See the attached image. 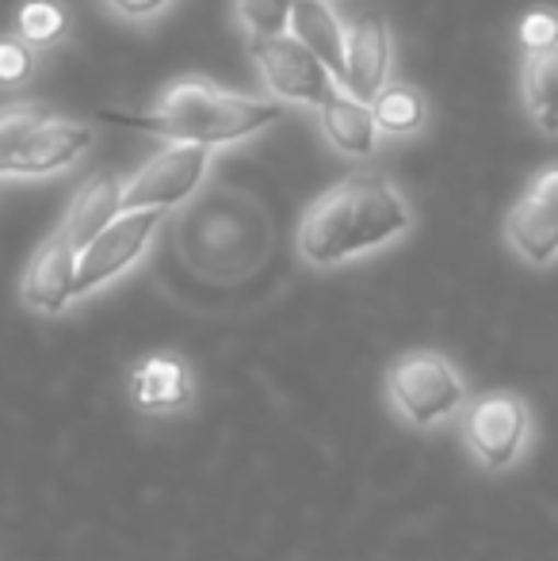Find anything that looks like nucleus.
I'll list each match as a JSON object with an SVG mask.
<instances>
[{
  "label": "nucleus",
  "instance_id": "5701e85b",
  "mask_svg": "<svg viewBox=\"0 0 558 561\" xmlns=\"http://www.w3.org/2000/svg\"><path fill=\"white\" fill-rule=\"evenodd\" d=\"M528 195H532V199L544 203V207L558 210V164H547V169L536 172V180H532Z\"/></svg>",
  "mask_w": 558,
  "mask_h": 561
},
{
  "label": "nucleus",
  "instance_id": "6ab92c4d",
  "mask_svg": "<svg viewBox=\"0 0 558 561\" xmlns=\"http://www.w3.org/2000/svg\"><path fill=\"white\" fill-rule=\"evenodd\" d=\"M298 0H238L241 27L249 31V38H276L287 35L291 15H295Z\"/></svg>",
  "mask_w": 558,
  "mask_h": 561
},
{
  "label": "nucleus",
  "instance_id": "f257e3e1",
  "mask_svg": "<svg viewBox=\"0 0 558 561\" xmlns=\"http://www.w3.org/2000/svg\"><path fill=\"white\" fill-rule=\"evenodd\" d=\"M413 226L406 195L387 176H349L314 199L298 226V256L310 267H341L387 249Z\"/></svg>",
  "mask_w": 558,
  "mask_h": 561
},
{
  "label": "nucleus",
  "instance_id": "412c9836",
  "mask_svg": "<svg viewBox=\"0 0 558 561\" xmlns=\"http://www.w3.org/2000/svg\"><path fill=\"white\" fill-rule=\"evenodd\" d=\"M35 73V46H27L20 35L0 38V84H23Z\"/></svg>",
  "mask_w": 558,
  "mask_h": 561
},
{
  "label": "nucleus",
  "instance_id": "393cba45",
  "mask_svg": "<svg viewBox=\"0 0 558 561\" xmlns=\"http://www.w3.org/2000/svg\"><path fill=\"white\" fill-rule=\"evenodd\" d=\"M536 126H539V130H547V134H558V104L551 107V115H547L544 123H536Z\"/></svg>",
  "mask_w": 558,
  "mask_h": 561
},
{
  "label": "nucleus",
  "instance_id": "f8f14e48",
  "mask_svg": "<svg viewBox=\"0 0 558 561\" xmlns=\"http://www.w3.org/2000/svg\"><path fill=\"white\" fill-rule=\"evenodd\" d=\"M123 187L127 184H123V176H115V172H100V176H92L89 184L73 195V203H69L66 218H61V226H58V233L66 237L77 252H81L84 244L96 241V237L123 215Z\"/></svg>",
  "mask_w": 558,
  "mask_h": 561
},
{
  "label": "nucleus",
  "instance_id": "423d86ee",
  "mask_svg": "<svg viewBox=\"0 0 558 561\" xmlns=\"http://www.w3.org/2000/svg\"><path fill=\"white\" fill-rule=\"evenodd\" d=\"M210 149L203 146H169L146 161L123 187V215H138V210H172L187 203L200 192L203 176H207Z\"/></svg>",
  "mask_w": 558,
  "mask_h": 561
},
{
  "label": "nucleus",
  "instance_id": "4be33fe9",
  "mask_svg": "<svg viewBox=\"0 0 558 561\" xmlns=\"http://www.w3.org/2000/svg\"><path fill=\"white\" fill-rule=\"evenodd\" d=\"M521 46L528 54H544L558 46V12H547V8H536L521 20Z\"/></svg>",
  "mask_w": 558,
  "mask_h": 561
},
{
  "label": "nucleus",
  "instance_id": "39448f33",
  "mask_svg": "<svg viewBox=\"0 0 558 561\" xmlns=\"http://www.w3.org/2000/svg\"><path fill=\"white\" fill-rule=\"evenodd\" d=\"M164 210H138L119 215L96 241H89L77 256V298H89L127 275L153 244V233L161 226Z\"/></svg>",
  "mask_w": 558,
  "mask_h": 561
},
{
  "label": "nucleus",
  "instance_id": "a211bd4d",
  "mask_svg": "<svg viewBox=\"0 0 558 561\" xmlns=\"http://www.w3.org/2000/svg\"><path fill=\"white\" fill-rule=\"evenodd\" d=\"M15 31L27 46H50L66 31V12L58 0H27L15 15Z\"/></svg>",
  "mask_w": 558,
  "mask_h": 561
},
{
  "label": "nucleus",
  "instance_id": "9b49d317",
  "mask_svg": "<svg viewBox=\"0 0 558 561\" xmlns=\"http://www.w3.org/2000/svg\"><path fill=\"white\" fill-rule=\"evenodd\" d=\"M92 146V130L81 123L50 118L31 138H23L8 157H0V176H50L84 157Z\"/></svg>",
  "mask_w": 558,
  "mask_h": 561
},
{
  "label": "nucleus",
  "instance_id": "b1692460",
  "mask_svg": "<svg viewBox=\"0 0 558 561\" xmlns=\"http://www.w3.org/2000/svg\"><path fill=\"white\" fill-rule=\"evenodd\" d=\"M104 8H112L123 20H149L161 8H169V0H104Z\"/></svg>",
  "mask_w": 558,
  "mask_h": 561
},
{
  "label": "nucleus",
  "instance_id": "dca6fc26",
  "mask_svg": "<svg viewBox=\"0 0 558 561\" xmlns=\"http://www.w3.org/2000/svg\"><path fill=\"white\" fill-rule=\"evenodd\" d=\"M372 118L383 134H395V138H406V134H418L429 118V104L413 84L402 81H387V89L372 100Z\"/></svg>",
  "mask_w": 558,
  "mask_h": 561
},
{
  "label": "nucleus",
  "instance_id": "f03ea898",
  "mask_svg": "<svg viewBox=\"0 0 558 561\" xmlns=\"http://www.w3.org/2000/svg\"><path fill=\"white\" fill-rule=\"evenodd\" d=\"M283 112L276 100H253L238 92H223L200 77H184L164 89L153 112H100L104 123L146 130L157 138L180 141V146L215 149L226 141H241L261 134L264 126L276 123Z\"/></svg>",
  "mask_w": 558,
  "mask_h": 561
},
{
  "label": "nucleus",
  "instance_id": "4468645a",
  "mask_svg": "<svg viewBox=\"0 0 558 561\" xmlns=\"http://www.w3.org/2000/svg\"><path fill=\"white\" fill-rule=\"evenodd\" d=\"M291 35L333 73V81H344V27L326 0H298L291 15Z\"/></svg>",
  "mask_w": 558,
  "mask_h": 561
},
{
  "label": "nucleus",
  "instance_id": "f3484780",
  "mask_svg": "<svg viewBox=\"0 0 558 561\" xmlns=\"http://www.w3.org/2000/svg\"><path fill=\"white\" fill-rule=\"evenodd\" d=\"M524 104H528V115L536 123H544L551 115V107L558 104V46L544 54H528L524 61Z\"/></svg>",
  "mask_w": 558,
  "mask_h": 561
},
{
  "label": "nucleus",
  "instance_id": "20e7f679",
  "mask_svg": "<svg viewBox=\"0 0 558 561\" xmlns=\"http://www.w3.org/2000/svg\"><path fill=\"white\" fill-rule=\"evenodd\" d=\"M532 436H536L532 405L513 390H490L482 398H470L463 413V447L486 473L513 470L528 455Z\"/></svg>",
  "mask_w": 558,
  "mask_h": 561
},
{
  "label": "nucleus",
  "instance_id": "ddd939ff",
  "mask_svg": "<svg viewBox=\"0 0 558 561\" xmlns=\"http://www.w3.org/2000/svg\"><path fill=\"white\" fill-rule=\"evenodd\" d=\"M505 241L524 264L547 267L558 260V210L524 195L505 215Z\"/></svg>",
  "mask_w": 558,
  "mask_h": 561
},
{
  "label": "nucleus",
  "instance_id": "6e6552de",
  "mask_svg": "<svg viewBox=\"0 0 558 561\" xmlns=\"http://www.w3.org/2000/svg\"><path fill=\"white\" fill-rule=\"evenodd\" d=\"M127 405L146 421L184 416L195 405V370L176 352H153L127 370Z\"/></svg>",
  "mask_w": 558,
  "mask_h": 561
},
{
  "label": "nucleus",
  "instance_id": "1a4fd4ad",
  "mask_svg": "<svg viewBox=\"0 0 558 561\" xmlns=\"http://www.w3.org/2000/svg\"><path fill=\"white\" fill-rule=\"evenodd\" d=\"M390 31L379 12H364L344 27V81L341 89L360 104H372L387 89Z\"/></svg>",
  "mask_w": 558,
  "mask_h": 561
},
{
  "label": "nucleus",
  "instance_id": "9d476101",
  "mask_svg": "<svg viewBox=\"0 0 558 561\" xmlns=\"http://www.w3.org/2000/svg\"><path fill=\"white\" fill-rule=\"evenodd\" d=\"M77 256L81 252L54 229V237H46L43 249L31 256L27 272L20 283V298L27 310L43 313V318H58L77 302Z\"/></svg>",
  "mask_w": 558,
  "mask_h": 561
},
{
  "label": "nucleus",
  "instance_id": "7ed1b4c3",
  "mask_svg": "<svg viewBox=\"0 0 558 561\" xmlns=\"http://www.w3.org/2000/svg\"><path fill=\"white\" fill-rule=\"evenodd\" d=\"M387 405L406 428L413 432H440L452 421H463L470 405V386L463 370L432 347L402 352L387 367L383 378Z\"/></svg>",
  "mask_w": 558,
  "mask_h": 561
},
{
  "label": "nucleus",
  "instance_id": "aec40b11",
  "mask_svg": "<svg viewBox=\"0 0 558 561\" xmlns=\"http://www.w3.org/2000/svg\"><path fill=\"white\" fill-rule=\"evenodd\" d=\"M50 123V107L46 104H8L0 107V157H8L23 138Z\"/></svg>",
  "mask_w": 558,
  "mask_h": 561
},
{
  "label": "nucleus",
  "instance_id": "0eeeda50",
  "mask_svg": "<svg viewBox=\"0 0 558 561\" xmlns=\"http://www.w3.org/2000/svg\"><path fill=\"white\" fill-rule=\"evenodd\" d=\"M249 54H253L257 69H261L264 84L276 92L280 100L306 107H321L326 96L337 89L333 73L298 43L295 35L276 38H249Z\"/></svg>",
  "mask_w": 558,
  "mask_h": 561
},
{
  "label": "nucleus",
  "instance_id": "2eb2a0df",
  "mask_svg": "<svg viewBox=\"0 0 558 561\" xmlns=\"http://www.w3.org/2000/svg\"><path fill=\"white\" fill-rule=\"evenodd\" d=\"M321 112V126H326V138L333 141L341 153L349 157H372L375 141H379V126L372 118V107L352 100L344 89H333L326 96Z\"/></svg>",
  "mask_w": 558,
  "mask_h": 561
}]
</instances>
